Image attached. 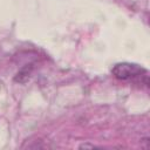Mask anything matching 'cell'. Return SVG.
Masks as SVG:
<instances>
[{
  "label": "cell",
  "instance_id": "obj_1",
  "mask_svg": "<svg viewBox=\"0 0 150 150\" xmlns=\"http://www.w3.org/2000/svg\"><path fill=\"white\" fill-rule=\"evenodd\" d=\"M111 73L118 80H130V79L142 76L143 74L146 73V70L142 66L136 63L121 62V63H116L112 67Z\"/></svg>",
  "mask_w": 150,
  "mask_h": 150
},
{
  "label": "cell",
  "instance_id": "obj_2",
  "mask_svg": "<svg viewBox=\"0 0 150 150\" xmlns=\"http://www.w3.org/2000/svg\"><path fill=\"white\" fill-rule=\"evenodd\" d=\"M32 71H33V64H27L26 67H23L18 74L16 76L14 77V80L16 82H20V83H25L29 80L30 75H32Z\"/></svg>",
  "mask_w": 150,
  "mask_h": 150
},
{
  "label": "cell",
  "instance_id": "obj_3",
  "mask_svg": "<svg viewBox=\"0 0 150 150\" xmlns=\"http://www.w3.org/2000/svg\"><path fill=\"white\" fill-rule=\"evenodd\" d=\"M80 148H95L93 144H82L80 145Z\"/></svg>",
  "mask_w": 150,
  "mask_h": 150
}]
</instances>
